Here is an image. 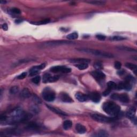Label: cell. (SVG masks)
<instances>
[{
    "instance_id": "obj_13",
    "label": "cell",
    "mask_w": 137,
    "mask_h": 137,
    "mask_svg": "<svg viewBox=\"0 0 137 137\" xmlns=\"http://www.w3.org/2000/svg\"><path fill=\"white\" fill-rule=\"evenodd\" d=\"M21 133V132L19 131L17 129H9L7 130H5L3 132H1L0 136H10L15 135H18V133Z\"/></svg>"
},
{
    "instance_id": "obj_14",
    "label": "cell",
    "mask_w": 137,
    "mask_h": 137,
    "mask_svg": "<svg viewBox=\"0 0 137 137\" xmlns=\"http://www.w3.org/2000/svg\"><path fill=\"white\" fill-rule=\"evenodd\" d=\"M75 97L77 100H78L80 102H85L89 100V96H88L86 94H83L81 92H78L75 95Z\"/></svg>"
},
{
    "instance_id": "obj_23",
    "label": "cell",
    "mask_w": 137,
    "mask_h": 137,
    "mask_svg": "<svg viewBox=\"0 0 137 137\" xmlns=\"http://www.w3.org/2000/svg\"><path fill=\"white\" fill-rule=\"evenodd\" d=\"M72 126V122L70 120H67L63 122V127L65 130H68V129H70Z\"/></svg>"
},
{
    "instance_id": "obj_3",
    "label": "cell",
    "mask_w": 137,
    "mask_h": 137,
    "mask_svg": "<svg viewBox=\"0 0 137 137\" xmlns=\"http://www.w3.org/2000/svg\"><path fill=\"white\" fill-rule=\"evenodd\" d=\"M77 50L79 51L83 52V53L90 54L96 56L104 57V58H113L114 57L113 54L108 53V52L94 49L83 48H78L77 49Z\"/></svg>"
},
{
    "instance_id": "obj_8",
    "label": "cell",
    "mask_w": 137,
    "mask_h": 137,
    "mask_svg": "<svg viewBox=\"0 0 137 137\" xmlns=\"http://www.w3.org/2000/svg\"><path fill=\"white\" fill-rule=\"evenodd\" d=\"M50 71L52 72L57 73V72H62L63 73H68L71 71V69L69 68H67L64 66H56L51 68H50Z\"/></svg>"
},
{
    "instance_id": "obj_5",
    "label": "cell",
    "mask_w": 137,
    "mask_h": 137,
    "mask_svg": "<svg viewBox=\"0 0 137 137\" xmlns=\"http://www.w3.org/2000/svg\"><path fill=\"white\" fill-rule=\"evenodd\" d=\"M91 117L95 121L101 123H111L116 120V118H114V117H107L103 115H99V114H93L91 116Z\"/></svg>"
},
{
    "instance_id": "obj_30",
    "label": "cell",
    "mask_w": 137,
    "mask_h": 137,
    "mask_svg": "<svg viewBox=\"0 0 137 137\" xmlns=\"http://www.w3.org/2000/svg\"><path fill=\"white\" fill-rule=\"evenodd\" d=\"M78 38V33L74 32V33H72L69 34H68L67 36V38L68 40H74Z\"/></svg>"
},
{
    "instance_id": "obj_26",
    "label": "cell",
    "mask_w": 137,
    "mask_h": 137,
    "mask_svg": "<svg viewBox=\"0 0 137 137\" xmlns=\"http://www.w3.org/2000/svg\"><path fill=\"white\" fill-rule=\"evenodd\" d=\"M108 133L104 130H100V131L96 133V134L94 135L93 136L94 137H108Z\"/></svg>"
},
{
    "instance_id": "obj_24",
    "label": "cell",
    "mask_w": 137,
    "mask_h": 137,
    "mask_svg": "<svg viewBox=\"0 0 137 137\" xmlns=\"http://www.w3.org/2000/svg\"><path fill=\"white\" fill-rule=\"evenodd\" d=\"M125 66L128 68H129V69L135 72V73L136 74L137 67L136 64H134L131 63H127L125 64Z\"/></svg>"
},
{
    "instance_id": "obj_12",
    "label": "cell",
    "mask_w": 137,
    "mask_h": 137,
    "mask_svg": "<svg viewBox=\"0 0 137 137\" xmlns=\"http://www.w3.org/2000/svg\"><path fill=\"white\" fill-rule=\"evenodd\" d=\"M46 67V64L45 63L41 64L39 66H35L31 68V69L30 71V76H33L37 74L39 71L40 70L44 69V68Z\"/></svg>"
},
{
    "instance_id": "obj_39",
    "label": "cell",
    "mask_w": 137,
    "mask_h": 137,
    "mask_svg": "<svg viewBox=\"0 0 137 137\" xmlns=\"http://www.w3.org/2000/svg\"><path fill=\"white\" fill-rule=\"evenodd\" d=\"M26 76H27V72H23L20 75H19V76L17 77V78L18 79H23Z\"/></svg>"
},
{
    "instance_id": "obj_25",
    "label": "cell",
    "mask_w": 137,
    "mask_h": 137,
    "mask_svg": "<svg viewBox=\"0 0 137 137\" xmlns=\"http://www.w3.org/2000/svg\"><path fill=\"white\" fill-rule=\"evenodd\" d=\"M86 2L89 3V4L95 5H103L106 4V2L103 1H86Z\"/></svg>"
},
{
    "instance_id": "obj_22",
    "label": "cell",
    "mask_w": 137,
    "mask_h": 137,
    "mask_svg": "<svg viewBox=\"0 0 137 137\" xmlns=\"http://www.w3.org/2000/svg\"><path fill=\"white\" fill-rule=\"evenodd\" d=\"M31 95L30 91L27 89H24L22 90L21 93V96L24 99H27Z\"/></svg>"
},
{
    "instance_id": "obj_9",
    "label": "cell",
    "mask_w": 137,
    "mask_h": 137,
    "mask_svg": "<svg viewBox=\"0 0 137 137\" xmlns=\"http://www.w3.org/2000/svg\"><path fill=\"white\" fill-rule=\"evenodd\" d=\"M59 79L58 76H51L49 73H46L44 75L42 81L44 83L56 82Z\"/></svg>"
},
{
    "instance_id": "obj_28",
    "label": "cell",
    "mask_w": 137,
    "mask_h": 137,
    "mask_svg": "<svg viewBox=\"0 0 137 137\" xmlns=\"http://www.w3.org/2000/svg\"><path fill=\"white\" fill-rule=\"evenodd\" d=\"M117 48L119 49V50H124L126 51H130V52H137V50L135 49L130 48V47H124V46H121V47H117Z\"/></svg>"
},
{
    "instance_id": "obj_20",
    "label": "cell",
    "mask_w": 137,
    "mask_h": 137,
    "mask_svg": "<svg viewBox=\"0 0 137 137\" xmlns=\"http://www.w3.org/2000/svg\"><path fill=\"white\" fill-rule=\"evenodd\" d=\"M136 110L135 108L132 107L126 113V116L131 119H133L135 118Z\"/></svg>"
},
{
    "instance_id": "obj_42",
    "label": "cell",
    "mask_w": 137,
    "mask_h": 137,
    "mask_svg": "<svg viewBox=\"0 0 137 137\" xmlns=\"http://www.w3.org/2000/svg\"><path fill=\"white\" fill-rule=\"evenodd\" d=\"M33 100L35 102H37V103H40L41 102V101L39 99V98H38V97L37 96H34V97H33Z\"/></svg>"
},
{
    "instance_id": "obj_34",
    "label": "cell",
    "mask_w": 137,
    "mask_h": 137,
    "mask_svg": "<svg viewBox=\"0 0 137 137\" xmlns=\"http://www.w3.org/2000/svg\"><path fill=\"white\" fill-rule=\"evenodd\" d=\"M111 40L114 41H122L125 40V38L120 36H114V37L111 38Z\"/></svg>"
},
{
    "instance_id": "obj_38",
    "label": "cell",
    "mask_w": 137,
    "mask_h": 137,
    "mask_svg": "<svg viewBox=\"0 0 137 137\" xmlns=\"http://www.w3.org/2000/svg\"><path fill=\"white\" fill-rule=\"evenodd\" d=\"M31 110L34 113H36V114L38 113L39 112V108L37 106H35V105L31 107Z\"/></svg>"
},
{
    "instance_id": "obj_40",
    "label": "cell",
    "mask_w": 137,
    "mask_h": 137,
    "mask_svg": "<svg viewBox=\"0 0 137 137\" xmlns=\"http://www.w3.org/2000/svg\"><path fill=\"white\" fill-rule=\"evenodd\" d=\"M96 38L99 40L103 41L106 39V37L102 34H97L96 35Z\"/></svg>"
},
{
    "instance_id": "obj_16",
    "label": "cell",
    "mask_w": 137,
    "mask_h": 137,
    "mask_svg": "<svg viewBox=\"0 0 137 137\" xmlns=\"http://www.w3.org/2000/svg\"><path fill=\"white\" fill-rule=\"evenodd\" d=\"M61 100L64 102L71 103L73 102V100L72 99L71 97L66 93H62L60 94Z\"/></svg>"
},
{
    "instance_id": "obj_27",
    "label": "cell",
    "mask_w": 137,
    "mask_h": 137,
    "mask_svg": "<svg viewBox=\"0 0 137 137\" xmlns=\"http://www.w3.org/2000/svg\"><path fill=\"white\" fill-rule=\"evenodd\" d=\"M76 67H77L78 69H79L80 70H85L86 68H88L89 67V65H88L87 63H79V64H77L76 65H75Z\"/></svg>"
},
{
    "instance_id": "obj_7",
    "label": "cell",
    "mask_w": 137,
    "mask_h": 137,
    "mask_svg": "<svg viewBox=\"0 0 137 137\" xmlns=\"http://www.w3.org/2000/svg\"><path fill=\"white\" fill-rule=\"evenodd\" d=\"M111 98L114 100H118L123 103H128L130 100L129 97L126 94H113L111 96Z\"/></svg>"
},
{
    "instance_id": "obj_4",
    "label": "cell",
    "mask_w": 137,
    "mask_h": 137,
    "mask_svg": "<svg viewBox=\"0 0 137 137\" xmlns=\"http://www.w3.org/2000/svg\"><path fill=\"white\" fill-rule=\"evenodd\" d=\"M74 42L71 41H66V40H56V41H49L47 42H45L42 44L41 46L42 47H55L57 46H59L61 45H70L72 44Z\"/></svg>"
},
{
    "instance_id": "obj_45",
    "label": "cell",
    "mask_w": 137,
    "mask_h": 137,
    "mask_svg": "<svg viewBox=\"0 0 137 137\" xmlns=\"http://www.w3.org/2000/svg\"><path fill=\"white\" fill-rule=\"evenodd\" d=\"M0 3H1V4H5V3H6V1H0Z\"/></svg>"
},
{
    "instance_id": "obj_44",
    "label": "cell",
    "mask_w": 137,
    "mask_h": 137,
    "mask_svg": "<svg viewBox=\"0 0 137 137\" xmlns=\"http://www.w3.org/2000/svg\"><path fill=\"white\" fill-rule=\"evenodd\" d=\"M124 71H118V74H119V75H122L124 74Z\"/></svg>"
},
{
    "instance_id": "obj_43",
    "label": "cell",
    "mask_w": 137,
    "mask_h": 137,
    "mask_svg": "<svg viewBox=\"0 0 137 137\" xmlns=\"http://www.w3.org/2000/svg\"><path fill=\"white\" fill-rule=\"evenodd\" d=\"M2 28H3V30H4V31H6V30H8V25L6 24H3L2 25Z\"/></svg>"
},
{
    "instance_id": "obj_1",
    "label": "cell",
    "mask_w": 137,
    "mask_h": 137,
    "mask_svg": "<svg viewBox=\"0 0 137 137\" xmlns=\"http://www.w3.org/2000/svg\"><path fill=\"white\" fill-rule=\"evenodd\" d=\"M29 114L25 113L21 108H16L6 116V119L3 124H15L24 122L31 118Z\"/></svg>"
},
{
    "instance_id": "obj_37",
    "label": "cell",
    "mask_w": 137,
    "mask_h": 137,
    "mask_svg": "<svg viewBox=\"0 0 137 137\" xmlns=\"http://www.w3.org/2000/svg\"><path fill=\"white\" fill-rule=\"evenodd\" d=\"M115 68L117 70H120L122 67V64L118 61H116L115 62Z\"/></svg>"
},
{
    "instance_id": "obj_19",
    "label": "cell",
    "mask_w": 137,
    "mask_h": 137,
    "mask_svg": "<svg viewBox=\"0 0 137 137\" xmlns=\"http://www.w3.org/2000/svg\"><path fill=\"white\" fill-rule=\"evenodd\" d=\"M25 128L29 130H37L39 129L40 126L37 123L34 122H30L27 124Z\"/></svg>"
},
{
    "instance_id": "obj_29",
    "label": "cell",
    "mask_w": 137,
    "mask_h": 137,
    "mask_svg": "<svg viewBox=\"0 0 137 137\" xmlns=\"http://www.w3.org/2000/svg\"><path fill=\"white\" fill-rule=\"evenodd\" d=\"M107 85H108V89H109L111 91L112 90L116 89V87H117V85L116 84V83L112 81H109L107 84Z\"/></svg>"
},
{
    "instance_id": "obj_11",
    "label": "cell",
    "mask_w": 137,
    "mask_h": 137,
    "mask_svg": "<svg viewBox=\"0 0 137 137\" xmlns=\"http://www.w3.org/2000/svg\"><path fill=\"white\" fill-rule=\"evenodd\" d=\"M116 89L117 90H125L130 91L132 89V84L130 81L125 80L124 82L120 83L118 85H117Z\"/></svg>"
},
{
    "instance_id": "obj_32",
    "label": "cell",
    "mask_w": 137,
    "mask_h": 137,
    "mask_svg": "<svg viewBox=\"0 0 137 137\" xmlns=\"http://www.w3.org/2000/svg\"><path fill=\"white\" fill-rule=\"evenodd\" d=\"M9 12H10V14H14V15H19V14H21V13L20 10L18 8H11L9 10Z\"/></svg>"
},
{
    "instance_id": "obj_17",
    "label": "cell",
    "mask_w": 137,
    "mask_h": 137,
    "mask_svg": "<svg viewBox=\"0 0 137 137\" xmlns=\"http://www.w3.org/2000/svg\"><path fill=\"white\" fill-rule=\"evenodd\" d=\"M69 61L71 63H89L91 62L90 60L85 59V58H74V59L70 60Z\"/></svg>"
},
{
    "instance_id": "obj_2",
    "label": "cell",
    "mask_w": 137,
    "mask_h": 137,
    "mask_svg": "<svg viewBox=\"0 0 137 137\" xmlns=\"http://www.w3.org/2000/svg\"><path fill=\"white\" fill-rule=\"evenodd\" d=\"M102 108L104 112L113 117L118 116L120 111V108L119 106L110 101L104 102Z\"/></svg>"
},
{
    "instance_id": "obj_10",
    "label": "cell",
    "mask_w": 137,
    "mask_h": 137,
    "mask_svg": "<svg viewBox=\"0 0 137 137\" xmlns=\"http://www.w3.org/2000/svg\"><path fill=\"white\" fill-rule=\"evenodd\" d=\"M91 74H92V76L94 77V78H95L96 80L99 81L104 80L106 78L105 74L100 70H96V71H94L92 72Z\"/></svg>"
},
{
    "instance_id": "obj_18",
    "label": "cell",
    "mask_w": 137,
    "mask_h": 137,
    "mask_svg": "<svg viewBox=\"0 0 137 137\" xmlns=\"http://www.w3.org/2000/svg\"><path fill=\"white\" fill-rule=\"evenodd\" d=\"M47 107L49 109H50L51 111V112H54V113H56L57 114H58V115H62V116L67 115V114L66 113L63 112L62 110H61L57 108H55L54 107H51V106H50L49 105H47Z\"/></svg>"
},
{
    "instance_id": "obj_21",
    "label": "cell",
    "mask_w": 137,
    "mask_h": 137,
    "mask_svg": "<svg viewBox=\"0 0 137 137\" xmlns=\"http://www.w3.org/2000/svg\"><path fill=\"white\" fill-rule=\"evenodd\" d=\"M76 130L80 134H84L86 132V128L80 124H77L76 125Z\"/></svg>"
},
{
    "instance_id": "obj_36",
    "label": "cell",
    "mask_w": 137,
    "mask_h": 137,
    "mask_svg": "<svg viewBox=\"0 0 137 137\" xmlns=\"http://www.w3.org/2000/svg\"><path fill=\"white\" fill-rule=\"evenodd\" d=\"M94 67H95L96 70H100V69H102L103 68V66L102 64L100 63V62H96L94 65Z\"/></svg>"
},
{
    "instance_id": "obj_35",
    "label": "cell",
    "mask_w": 137,
    "mask_h": 137,
    "mask_svg": "<svg viewBox=\"0 0 137 137\" xmlns=\"http://www.w3.org/2000/svg\"><path fill=\"white\" fill-rule=\"evenodd\" d=\"M40 80H41V77L40 76H36L33 78H32V81L33 83L35 84H38L39 83H40Z\"/></svg>"
},
{
    "instance_id": "obj_15",
    "label": "cell",
    "mask_w": 137,
    "mask_h": 137,
    "mask_svg": "<svg viewBox=\"0 0 137 137\" xmlns=\"http://www.w3.org/2000/svg\"><path fill=\"white\" fill-rule=\"evenodd\" d=\"M89 98L93 102L97 103L100 101L101 100V95H100V94L97 92H94L91 93L90 95H89Z\"/></svg>"
},
{
    "instance_id": "obj_31",
    "label": "cell",
    "mask_w": 137,
    "mask_h": 137,
    "mask_svg": "<svg viewBox=\"0 0 137 137\" xmlns=\"http://www.w3.org/2000/svg\"><path fill=\"white\" fill-rule=\"evenodd\" d=\"M50 20L49 19H45V20L40 21V22H31V23L34 25H42V24H47L48 23H49Z\"/></svg>"
},
{
    "instance_id": "obj_41",
    "label": "cell",
    "mask_w": 137,
    "mask_h": 137,
    "mask_svg": "<svg viewBox=\"0 0 137 137\" xmlns=\"http://www.w3.org/2000/svg\"><path fill=\"white\" fill-rule=\"evenodd\" d=\"M111 92V90H109V89H107L103 93V95L104 96H106L107 95H108L109 94H110V93Z\"/></svg>"
},
{
    "instance_id": "obj_6",
    "label": "cell",
    "mask_w": 137,
    "mask_h": 137,
    "mask_svg": "<svg viewBox=\"0 0 137 137\" xmlns=\"http://www.w3.org/2000/svg\"><path fill=\"white\" fill-rule=\"evenodd\" d=\"M42 97L46 101L51 102L55 99V93L52 90L47 88L42 92Z\"/></svg>"
},
{
    "instance_id": "obj_33",
    "label": "cell",
    "mask_w": 137,
    "mask_h": 137,
    "mask_svg": "<svg viewBox=\"0 0 137 137\" xmlns=\"http://www.w3.org/2000/svg\"><path fill=\"white\" fill-rule=\"evenodd\" d=\"M19 89L18 86H13L11 88L10 90V93L11 94H15L19 92Z\"/></svg>"
}]
</instances>
